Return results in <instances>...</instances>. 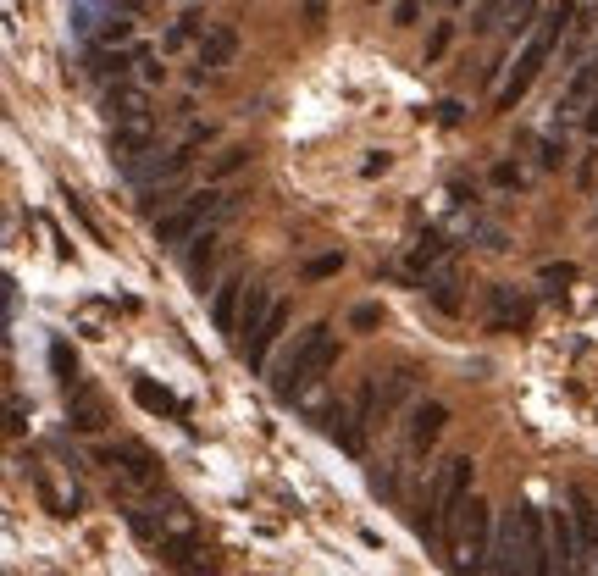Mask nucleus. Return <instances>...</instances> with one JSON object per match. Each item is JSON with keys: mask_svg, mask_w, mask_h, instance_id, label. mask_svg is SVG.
<instances>
[{"mask_svg": "<svg viewBox=\"0 0 598 576\" xmlns=\"http://www.w3.org/2000/svg\"><path fill=\"white\" fill-rule=\"evenodd\" d=\"M305 17H311V23H322V17H327V0H305Z\"/></svg>", "mask_w": 598, "mask_h": 576, "instance_id": "f704fd0d", "label": "nucleus"}, {"mask_svg": "<svg viewBox=\"0 0 598 576\" xmlns=\"http://www.w3.org/2000/svg\"><path fill=\"white\" fill-rule=\"evenodd\" d=\"M338 266H344V261H338V255H316V261L305 266V277H333Z\"/></svg>", "mask_w": 598, "mask_h": 576, "instance_id": "c85d7f7f", "label": "nucleus"}, {"mask_svg": "<svg viewBox=\"0 0 598 576\" xmlns=\"http://www.w3.org/2000/svg\"><path fill=\"white\" fill-rule=\"evenodd\" d=\"M128 34H133V23H128V17H117V12H111V17H106V28H100V45H122Z\"/></svg>", "mask_w": 598, "mask_h": 576, "instance_id": "bb28decb", "label": "nucleus"}, {"mask_svg": "<svg viewBox=\"0 0 598 576\" xmlns=\"http://www.w3.org/2000/svg\"><path fill=\"white\" fill-rule=\"evenodd\" d=\"M106 460H122V471H128L139 488H156L161 482V466H156V455L150 449H139V444H122V449H106Z\"/></svg>", "mask_w": 598, "mask_h": 576, "instance_id": "2eb2a0df", "label": "nucleus"}, {"mask_svg": "<svg viewBox=\"0 0 598 576\" xmlns=\"http://www.w3.org/2000/svg\"><path fill=\"white\" fill-rule=\"evenodd\" d=\"M316 427H322L344 455H366V421L349 416L344 405H322V410H316Z\"/></svg>", "mask_w": 598, "mask_h": 576, "instance_id": "0eeeda50", "label": "nucleus"}, {"mask_svg": "<svg viewBox=\"0 0 598 576\" xmlns=\"http://www.w3.org/2000/svg\"><path fill=\"white\" fill-rule=\"evenodd\" d=\"M233 56H239V34H233V28H211V34L200 39V67L205 72H222Z\"/></svg>", "mask_w": 598, "mask_h": 576, "instance_id": "a211bd4d", "label": "nucleus"}, {"mask_svg": "<svg viewBox=\"0 0 598 576\" xmlns=\"http://www.w3.org/2000/svg\"><path fill=\"white\" fill-rule=\"evenodd\" d=\"M488 305H493V327H527L532 322V300L527 294H510V288H493L488 294Z\"/></svg>", "mask_w": 598, "mask_h": 576, "instance_id": "dca6fc26", "label": "nucleus"}, {"mask_svg": "<svg viewBox=\"0 0 598 576\" xmlns=\"http://www.w3.org/2000/svg\"><path fill=\"white\" fill-rule=\"evenodd\" d=\"M144 56H150L144 45H133V50L95 45V50H89V72H95V78H117V84H128V72H133V67H144Z\"/></svg>", "mask_w": 598, "mask_h": 576, "instance_id": "6e6552de", "label": "nucleus"}, {"mask_svg": "<svg viewBox=\"0 0 598 576\" xmlns=\"http://www.w3.org/2000/svg\"><path fill=\"white\" fill-rule=\"evenodd\" d=\"M239 277H228V283L216 288V300H211V311H216V327H222V333H233V327H239V305H244V294H239Z\"/></svg>", "mask_w": 598, "mask_h": 576, "instance_id": "4be33fe9", "label": "nucleus"}, {"mask_svg": "<svg viewBox=\"0 0 598 576\" xmlns=\"http://www.w3.org/2000/svg\"><path fill=\"white\" fill-rule=\"evenodd\" d=\"M150 144H156V128H150V117H139V122H117V128H111V156H117V161H139V156H150Z\"/></svg>", "mask_w": 598, "mask_h": 576, "instance_id": "1a4fd4ad", "label": "nucleus"}, {"mask_svg": "<svg viewBox=\"0 0 598 576\" xmlns=\"http://www.w3.org/2000/svg\"><path fill=\"white\" fill-rule=\"evenodd\" d=\"M106 117H111V128H117V122H139V117H144V89L117 84V89L106 95Z\"/></svg>", "mask_w": 598, "mask_h": 576, "instance_id": "aec40b11", "label": "nucleus"}, {"mask_svg": "<svg viewBox=\"0 0 598 576\" xmlns=\"http://www.w3.org/2000/svg\"><path fill=\"white\" fill-rule=\"evenodd\" d=\"M504 6H510V0H477V12H471V28H493L504 17Z\"/></svg>", "mask_w": 598, "mask_h": 576, "instance_id": "a878e982", "label": "nucleus"}, {"mask_svg": "<svg viewBox=\"0 0 598 576\" xmlns=\"http://www.w3.org/2000/svg\"><path fill=\"white\" fill-rule=\"evenodd\" d=\"M410 388H416V372L410 366H399V372H388V383H383V416L388 410H399L410 399Z\"/></svg>", "mask_w": 598, "mask_h": 576, "instance_id": "b1692460", "label": "nucleus"}, {"mask_svg": "<svg viewBox=\"0 0 598 576\" xmlns=\"http://www.w3.org/2000/svg\"><path fill=\"white\" fill-rule=\"evenodd\" d=\"M443 6H460V0H443Z\"/></svg>", "mask_w": 598, "mask_h": 576, "instance_id": "e433bc0d", "label": "nucleus"}, {"mask_svg": "<svg viewBox=\"0 0 598 576\" xmlns=\"http://www.w3.org/2000/svg\"><path fill=\"white\" fill-rule=\"evenodd\" d=\"M133 399H139L144 410H156V416H189V405H183V399H172L167 388H156L150 377H139V383H133Z\"/></svg>", "mask_w": 598, "mask_h": 576, "instance_id": "412c9836", "label": "nucleus"}, {"mask_svg": "<svg viewBox=\"0 0 598 576\" xmlns=\"http://www.w3.org/2000/svg\"><path fill=\"white\" fill-rule=\"evenodd\" d=\"M443 45H449V28H438V34L427 39V61H432V56H443Z\"/></svg>", "mask_w": 598, "mask_h": 576, "instance_id": "473e14b6", "label": "nucleus"}, {"mask_svg": "<svg viewBox=\"0 0 598 576\" xmlns=\"http://www.w3.org/2000/svg\"><path fill=\"white\" fill-rule=\"evenodd\" d=\"M283 327H288V305L277 300V305H272V316H266V322L255 327L250 338H239V355L250 360V366H261V360H266V349L277 344V333H283Z\"/></svg>", "mask_w": 598, "mask_h": 576, "instance_id": "ddd939ff", "label": "nucleus"}, {"mask_svg": "<svg viewBox=\"0 0 598 576\" xmlns=\"http://www.w3.org/2000/svg\"><path fill=\"white\" fill-rule=\"evenodd\" d=\"M161 560L172 565L178 576H216V560H211V549H205L194 532H161Z\"/></svg>", "mask_w": 598, "mask_h": 576, "instance_id": "423d86ee", "label": "nucleus"}, {"mask_svg": "<svg viewBox=\"0 0 598 576\" xmlns=\"http://www.w3.org/2000/svg\"><path fill=\"white\" fill-rule=\"evenodd\" d=\"M50 366H56V377H61V383H78V360H72V349L67 344H61V338H56V344H50Z\"/></svg>", "mask_w": 598, "mask_h": 576, "instance_id": "393cba45", "label": "nucleus"}, {"mask_svg": "<svg viewBox=\"0 0 598 576\" xmlns=\"http://www.w3.org/2000/svg\"><path fill=\"white\" fill-rule=\"evenodd\" d=\"M233 211V200L222 189H200V194H189V200H178V205H167V211L156 216V244H167V250H178V244H189V239H200V228L211 222V216H228Z\"/></svg>", "mask_w": 598, "mask_h": 576, "instance_id": "20e7f679", "label": "nucleus"}, {"mask_svg": "<svg viewBox=\"0 0 598 576\" xmlns=\"http://www.w3.org/2000/svg\"><path fill=\"white\" fill-rule=\"evenodd\" d=\"M349 322H355V327H377V322H383V311H377V305H355Z\"/></svg>", "mask_w": 598, "mask_h": 576, "instance_id": "c756f323", "label": "nucleus"}, {"mask_svg": "<svg viewBox=\"0 0 598 576\" xmlns=\"http://www.w3.org/2000/svg\"><path fill=\"white\" fill-rule=\"evenodd\" d=\"M272 288H266V283H250V288H244V305H239V327H233V333H239V338H250L255 333V327H261L266 322V316H272Z\"/></svg>", "mask_w": 598, "mask_h": 576, "instance_id": "f3484780", "label": "nucleus"}, {"mask_svg": "<svg viewBox=\"0 0 598 576\" xmlns=\"http://www.w3.org/2000/svg\"><path fill=\"white\" fill-rule=\"evenodd\" d=\"M493 532H499V521H493V510L482 499H466V510H460L455 521V571L460 576H488V560H493Z\"/></svg>", "mask_w": 598, "mask_h": 576, "instance_id": "39448f33", "label": "nucleus"}, {"mask_svg": "<svg viewBox=\"0 0 598 576\" xmlns=\"http://www.w3.org/2000/svg\"><path fill=\"white\" fill-rule=\"evenodd\" d=\"M538 6H543V0H510V6H504L499 23H504V39H510V45H515V39H527L532 28H538V17H543Z\"/></svg>", "mask_w": 598, "mask_h": 576, "instance_id": "6ab92c4d", "label": "nucleus"}, {"mask_svg": "<svg viewBox=\"0 0 598 576\" xmlns=\"http://www.w3.org/2000/svg\"><path fill=\"white\" fill-rule=\"evenodd\" d=\"M333 366V327L327 322H311L305 333L294 338V344L283 349V355L272 360V394L277 399H299L305 388L316 383V377Z\"/></svg>", "mask_w": 598, "mask_h": 576, "instance_id": "f03ea898", "label": "nucleus"}, {"mask_svg": "<svg viewBox=\"0 0 598 576\" xmlns=\"http://www.w3.org/2000/svg\"><path fill=\"white\" fill-rule=\"evenodd\" d=\"M571 23H576L571 0H560V6H549V12L538 17V28H532V34L521 39V50H515V67H510V78H504V89H499V111H515V100L538 84V72L549 67V56H560Z\"/></svg>", "mask_w": 598, "mask_h": 576, "instance_id": "f257e3e1", "label": "nucleus"}, {"mask_svg": "<svg viewBox=\"0 0 598 576\" xmlns=\"http://www.w3.org/2000/svg\"><path fill=\"white\" fill-rule=\"evenodd\" d=\"M111 6H117L122 17H133V12H139V6H144V0H111Z\"/></svg>", "mask_w": 598, "mask_h": 576, "instance_id": "c9c22d12", "label": "nucleus"}, {"mask_svg": "<svg viewBox=\"0 0 598 576\" xmlns=\"http://www.w3.org/2000/svg\"><path fill=\"white\" fill-rule=\"evenodd\" d=\"M443 421H449V410H443L438 399H432V405H416V416H410V449H416V455H427V449L438 444Z\"/></svg>", "mask_w": 598, "mask_h": 576, "instance_id": "4468645a", "label": "nucleus"}, {"mask_svg": "<svg viewBox=\"0 0 598 576\" xmlns=\"http://www.w3.org/2000/svg\"><path fill=\"white\" fill-rule=\"evenodd\" d=\"M571 521H576V538H582L587 565H593V576H598V504L587 499L582 488H571Z\"/></svg>", "mask_w": 598, "mask_h": 576, "instance_id": "f8f14e48", "label": "nucleus"}, {"mask_svg": "<svg viewBox=\"0 0 598 576\" xmlns=\"http://www.w3.org/2000/svg\"><path fill=\"white\" fill-rule=\"evenodd\" d=\"M67 416H72V427H78V432H100V427H106V405H100V394L89 383L67 388Z\"/></svg>", "mask_w": 598, "mask_h": 576, "instance_id": "9b49d317", "label": "nucleus"}, {"mask_svg": "<svg viewBox=\"0 0 598 576\" xmlns=\"http://www.w3.org/2000/svg\"><path fill=\"white\" fill-rule=\"evenodd\" d=\"M194 250H189V283H211V266H216V239H211V228L200 233V239H189Z\"/></svg>", "mask_w": 598, "mask_h": 576, "instance_id": "5701e85b", "label": "nucleus"}, {"mask_svg": "<svg viewBox=\"0 0 598 576\" xmlns=\"http://www.w3.org/2000/svg\"><path fill=\"white\" fill-rule=\"evenodd\" d=\"M416 17H421V6H416V0H399V12H394V23H416Z\"/></svg>", "mask_w": 598, "mask_h": 576, "instance_id": "2f4dec72", "label": "nucleus"}, {"mask_svg": "<svg viewBox=\"0 0 598 576\" xmlns=\"http://www.w3.org/2000/svg\"><path fill=\"white\" fill-rule=\"evenodd\" d=\"M427 288H432V300H438L443 311H455V283H449V277H432Z\"/></svg>", "mask_w": 598, "mask_h": 576, "instance_id": "cd10ccee", "label": "nucleus"}, {"mask_svg": "<svg viewBox=\"0 0 598 576\" xmlns=\"http://www.w3.org/2000/svg\"><path fill=\"white\" fill-rule=\"evenodd\" d=\"M571 277H576L571 266H549V272H543V283H571Z\"/></svg>", "mask_w": 598, "mask_h": 576, "instance_id": "72a5a7b5", "label": "nucleus"}, {"mask_svg": "<svg viewBox=\"0 0 598 576\" xmlns=\"http://www.w3.org/2000/svg\"><path fill=\"white\" fill-rule=\"evenodd\" d=\"M244 156H250V150H228V156L216 161V178H228V172H239V167H244Z\"/></svg>", "mask_w": 598, "mask_h": 576, "instance_id": "7c9ffc66", "label": "nucleus"}, {"mask_svg": "<svg viewBox=\"0 0 598 576\" xmlns=\"http://www.w3.org/2000/svg\"><path fill=\"white\" fill-rule=\"evenodd\" d=\"M598 95V45L587 50L582 61H576V72H571V89H565V100H560V111L571 117V111H587V100Z\"/></svg>", "mask_w": 598, "mask_h": 576, "instance_id": "9d476101", "label": "nucleus"}, {"mask_svg": "<svg viewBox=\"0 0 598 576\" xmlns=\"http://www.w3.org/2000/svg\"><path fill=\"white\" fill-rule=\"evenodd\" d=\"M466 493H471V460H449V466L432 477L427 499H421V516H416L421 538H432V543L455 538V521H460V510H466Z\"/></svg>", "mask_w": 598, "mask_h": 576, "instance_id": "7ed1b4c3", "label": "nucleus"}]
</instances>
